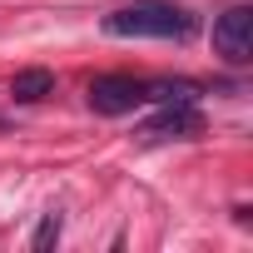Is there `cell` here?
<instances>
[{"mask_svg":"<svg viewBox=\"0 0 253 253\" xmlns=\"http://www.w3.org/2000/svg\"><path fill=\"white\" fill-rule=\"evenodd\" d=\"M144 134H154V139H194V134H204V114L194 104H164L144 124Z\"/></svg>","mask_w":253,"mask_h":253,"instance_id":"277c9868","label":"cell"},{"mask_svg":"<svg viewBox=\"0 0 253 253\" xmlns=\"http://www.w3.org/2000/svg\"><path fill=\"white\" fill-rule=\"evenodd\" d=\"M213 50L228 65H248L253 60V5H228L213 20Z\"/></svg>","mask_w":253,"mask_h":253,"instance_id":"7a4b0ae2","label":"cell"},{"mask_svg":"<svg viewBox=\"0 0 253 253\" xmlns=\"http://www.w3.org/2000/svg\"><path fill=\"white\" fill-rule=\"evenodd\" d=\"M45 94H55V75L40 70V65H30V70H20V75L10 80V99H15V104H40Z\"/></svg>","mask_w":253,"mask_h":253,"instance_id":"5b68a950","label":"cell"},{"mask_svg":"<svg viewBox=\"0 0 253 253\" xmlns=\"http://www.w3.org/2000/svg\"><path fill=\"white\" fill-rule=\"evenodd\" d=\"M60 228H65V218H60V209H50V213L40 218V228H35L30 248H35V253H50V248L60 243Z\"/></svg>","mask_w":253,"mask_h":253,"instance_id":"8992f818","label":"cell"},{"mask_svg":"<svg viewBox=\"0 0 253 253\" xmlns=\"http://www.w3.org/2000/svg\"><path fill=\"white\" fill-rule=\"evenodd\" d=\"M149 99V84L144 80H134V75H99L94 84H89V104H94V114H129V109H139Z\"/></svg>","mask_w":253,"mask_h":253,"instance_id":"3957f363","label":"cell"},{"mask_svg":"<svg viewBox=\"0 0 253 253\" xmlns=\"http://www.w3.org/2000/svg\"><path fill=\"white\" fill-rule=\"evenodd\" d=\"M149 99H159V104H194V84L189 80H164V84H149Z\"/></svg>","mask_w":253,"mask_h":253,"instance_id":"52a82bcc","label":"cell"},{"mask_svg":"<svg viewBox=\"0 0 253 253\" xmlns=\"http://www.w3.org/2000/svg\"><path fill=\"white\" fill-rule=\"evenodd\" d=\"M104 35L119 40H184L194 35V15L174 0H134L104 15Z\"/></svg>","mask_w":253,"mask_h":253,"instance_id":"6da1fadb","label":"cell"}]
</instances>
